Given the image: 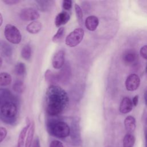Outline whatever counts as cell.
Segmentation results:
<instances>
[{"mask_svg": "<svg viewBox=\"0 0 147 147\" xmlns=\"http://www.w3.org/2000/svg\"><path fill=\"white\" fill-rule=\"evenodd\" d=\"M49 147H64L61 142L58 140L52 141L49 145Z\"/></svg>", "mask_w": 147, "mask_h": 147, "instance_id": "28", "label": "cell"}, {"mask_svg": "<svg viewBox=\"0 0 147 147\" xmlns=\"http://www.w3.org/2000/svg\"><path fill=\"white\" fill-rule=\"evenodd\" d=\"M146 71L147 72V64H146Z\"/></svg>", "mask_w": 147, "mask_h": 147, "instance_id": "38", "label": "cell"}, {"mask_svg": "<svg viewBox=\"0 0 147 147\" xmlns=\"http://www.w3.org/2000/svg\"><path fill=\"white\" fill-rule=\"evenodd\" d=\"M146 123H147V119H146Z\"/></svg>", "mask_w": 147, "mask_h": 147, "instance_id": "39", "label": "cell"}, {"mask_svg": "<svg viewBox=\"0 0 147 147\" xmlns=\"http://www.w3.org/2000/svg\"><path fill=\"white\" fill-rule=\"evenodd\" d=\"M41 23L38 21H33L29 23L26 27V30L28 32L31 34H37L41 29Z\"/></svg>", "mask_w": 147, "mask_h": 147, "instance_id": "14", "label": "cell"}, {"mask_svg": "<svg viewBox=\"0 0 147 147\" xmlns=\"http://www.w3.org/2000/svg\"><path fill=\"white\" fill-rule=\"evenodd\" d=\"M0 112L4 118L11 119L14 118L17 114V106L12 101H6L1 106Z\"/></svg>", "mask_w": 147, "mask_h": 147, "instance_id": "5", "label": "cell"}, {"mask_svg": "<svg viewBox=\"0 0 147 147\" xmlns=\"http://www.w3.org/2000/svg\"><path fill=\"white\" fill-rule=\"evenodd\" d=\"M140 84L139 76L134 74H130L125 81V86L128 91H133L138 88Z\"/></svg>", "mask_w": 147, "mask_h": 147, "instance_id": "7", "label": "cell"}, {"mask_svg": "<svg viewBox=\"0 0 147 147\" xmlns=\"http://www.w3.org/2000/svg\"><path fill=\"white\" fill-rule=\"evenodd\" d=\"M140 55L141 56L145 59H147V45L143 46L141 49H140Z\"/></svg>", "mask_w": 147, "mask_h": 147, "instance_id": "29", "label": "cell"}, {"mask_svg": "<svg viewBox=\"0 0 147 147\" xmlns=\"http://www.w3.org/2000/svg\"><path fill=\"white\" fill-rule=\"evenodd\" d=\"M26 125L23 129L21 130V131L20 133L18 138V142H17V147H24L25 145V137L26 136L28 131L29 128L30 126L31 123L30 121V119L28 118H26Z\"/></svg>", "mask_w": 147, "mask_h": 147, "instance_id": "11", "label": "cell"}, {"mask_svg": "<svg viewBox=\"0 0 147 147\" xmlns=\"http://www.w3.org/2000/svg\"><path fill=\"white\" fill-rule=\"evenodd\" d=\"M4 36L6 39L11 44H18L22 40V36L19 29L13 25H6L4 29Z\"/></svg>", "mask_w": 147, "mask_h": 147, "instance_id": "3", "label": "cell"}, {"mask_svg": "<svg viewBox=\"0 0 147 147\" xmlns=\"http://www.w3.org/2000/svg\"><path fill=\"white\" fill-rule=\"evenodd\" d=\"M32 147H40V141L39 139L37 137L33 141Z\"/></svg>", "mask_w": 147, "mask_h": 147, "instance_id": "31", "label": "cell"}, {"mask_svg": "<svg viewBox=\"0 0 147 147\" xmlns=\"http://www.w3.org/2000/svg\"><path fill=\"white\" fill-rule=\"evenodd\" d=\"M74 7H75V10L76 17L78 18V21L80 24H82L83 22V17L82 9L79 6V5L77 3L75 4Z\"/></svg>", "mask_w": 147, "mask_h": 147, "instance_id": "25", "label": "cell"}, {"mask_svg": "<svg viewBox=\"0 0 147 147\" xmlns=\"http://www.w3.org/2000/svg\"><path fill=\"white\" fill-rule=\"evenodd\" d=\"M45 96V110L49 115L55 116L61 114L68 106L67 93L57 85H51L47 88Z\"/></svg>", "mask_w": 147, "mask_h": 147, "instance_id": "1", "label": "cell"}, {"mask_svg": "<svg viewBox=\"0 0 147 147\" xmlns=\"http://www.w3.org/2000/svg\"><path fill=\"white\" fill-rule=\"evenodd\" d=\"M2 65V59L1 57L0 56V68L1 67Z\"/></svg>", "mask_w": 147, "mask_h": 147, "instance_id": "36", "label": "cell"}, {"mask_svg": "<svg viewBox=\"0 0 147 147\" xmlns=\"http://www.w3.org/2000/svg\"><path fill=\"white\" fill-rule=\"evenodd\" d=\"M138 59V55L134 50H127L123 55V60L124 63L129 65H133L136 64Z\"/></svg>", "mask_w": 147, "mask_h": 147, "instance_id": "9", "label": "cell"}, {"mask_svg": "<svg viewBox=\"0 0 147 147\" xmlns=\"http://www.w3.org/2000/svg\"><path fill=\"white\" fill-rule=\"evenodd\" d=\"M25 88L24 83L20 80L16 81L13 85V89L15 92L22 93L24 91Z\"/></svg>", "mask_w": 147, "mask_h": 147, "instance_id": "24", "label": "cell"}, {"mask_svg": "<svg viewBox=\"0 0 147 147\" xmlns=\"http://www.w3.org/2000/svg\"><path fill=\"white\" fill-rule=\"evenodd\" d=\"M26 65L22 62L17 63L14 67V72L17 75H23L26 73Z\"/></svg>", "mask_w": 147, "mask_h": 147, "instance_id": "23", "label": "cell"}, {"mask_svg": "<svg viewBox=\"0 0 147 147\" xmlns=\"http://www.w3.org/2000/svg\"><path fill=\"white\" fill-rule=\"evenodd\" d=\"M11 76L7 72L0 73V86H7L11 83Z\"/></svg>", "mask_w": 147, "mask_h": 147, "instance_id": "19", "label": "cell"}, {"mask_svg": "<svg viewBox=\"0 0 147 147\" xmlns=\"http://www.w3.org/2000/svg\"><path fill=\"white\" fill-rule=\"evenodd\" d=\"M138 95H136L133 98V100H132V103H133V106H136L137 105V104H138Z\"/></svg>", "mask_w": 147, "mask_h": 147, "instance_id": "32", "label": "cell"}, {"mask_svg": "<svg viewBox=\"0 0 147 147\" xmlns=\"http://www.w3.org/2000/svg\"><path fill=\"white\" fill-rule=\"evenodd\" d=\"M7 130L5 127H0V142H1L7 136Z\"/></svg>", "mask_w": 147, "mask_h": 147, "instance_id": "27", "label": "cell"}, {"mask_svg": "<svg viewBox=\"0 0 147 147\" xmlns=\"http://www.w3.org/2000/svg\"><path fill=\"white\" fill-rule=\"evenodd\" d=\"M126 130L130 133L133 132L136 129V119L133 116H127L124 121Z\"/></svg>", "mask_w": 147, "mask_h": 147, "instance_id": "17", "label": "cell"}, {"mask_svg": "<svg viewBox=\"0 0 147 147\" xmlns=\"http://www.w3.org/2000/svg\"><path fill=\"white\" fill-rule=\"evenodd\" d=\"M2 23H3V17L2 14L0 13V26L2 25Z\"/></svg>", "mask_w": 147, "mask_h": 147, "instance_id": "33", "label": "cell"}, {"mask_svg": "<svg viewBox=\"0 0 147 147\" xmlns=\"http://www.w3.org/2000/svg\"><path fill=\"white\" fill-rule=\"evenodd\" d=\"M5 3L9 5H13L14 4H17L20 2L19 0H3L2 1Z\"/></svg>", "mask_w": 147, "mask_h": 147, "instance_id": "30", "label": "cell"}, {"mask_svg": "<svg viewBox=\"0 0 147 147\" xmlns=\"http://www.w3.org/2000/svg\"><path fill=\"white\" fill-rule=\"evenodd\" d=\"M65 61V52L63 50H59L56 52L52 59V66L55 69L61 68Z\"/></svg>", "mask_w": 147, "mask_h": 147, "instance_id": "8", "label": "cell"}, {"mask_svg": "<svg viewBox=\"0 0 147 147\" xmlns=\"http://www.w3.org/2000/svg\"><path fill=\"white\" fill-rule=\"evenodd\" d=\"M21 57L26 60H30L32 56V49L29 45H25L21 51Z\"/></svg>", "mask_w": 147, "mask_h": 147, "instance_id": "21", "label": "cell"}, {"mask_svg": "<svg viewBox=\"0 0 147 147\" xmlns=\"http://www.w3.org/2000/svg\"><path fill=\"white\" fill-rule=\"evenodd\" d=\"M65 34V28L63 26L60 27L55 34L52 37V41L54 42H60L61 40L63 39Z\"/></svg>", "mask_w": 147, "mask_h": 147, "instance_id": "22", "label": "cell"}, {"mask_svg": "<svg viewBox=\"0 0 147 147\" xmlns=\"http://www.w3.org/2000/svg\"><path fill=\"white\" fill-rule=\"evenodd\" d=\"M37 3L38 8L40 10L42 11H48L50 9L52 8L53 6V1H36Z\"/></svg>", "mask_w": 147, "mask_h": 147, "instance_id": "18", "label": "cell"}, {"mask_svg": "<svg viewBox=\"0 0 147 147\" xmlns=\"http://www.w3.org/2000/svg\"><path fill=\"white\" fill-rule=\"evenodd\" d=\"M99 25V20L95 16H90L85 20V26L90 31H94Z\"/></svg>", "mask_w": 147, "mask_h": 147, "instance_id": "13", "label": "cell"}, {"mask_svg": "<svg viewBox=\"0 0 147 147\" xmlns=\"http://www.w3.org/2000/svg\"><path fill=\"white\" fill-rule=\"evenodd\" d=\"M2 98H1V95H0V109H1V106L2 105Z\"/></svg>", "mask_w": 147, "mask_h": 147, "instance_id": "35", "label": "cell"}, {"mask_svg": "<svg viewBox=\"0 0 147 147\" xmlns=\"http://www.w3.org/2000/svg\"><path fill=\"white\" fill-rule=\"evenodd\" d=\"M145 103H146V105L147 106V90L145 92Z\"/></svg>", "mask_w": 147, "mask_h": 147, "instance_id": "34", "label": "cell"}, {"mask_svg": "<svg viewBox=\"0 0 147 147\" xmlns=\"http://www.w3.org/2000/svg\"><path fill=\"white\" fill-rule=\"evenodd\" d=\"M70 19V14L67 11H63L56 15L55 19V24L56 27H61V26L66 24Z\"/></svg>", "mask_w": 147, "mask_h": 147, "instance_id": "10", "label": "cell"}, {"mask_svg": "<svg viewBox=\"0 0 147 147\" xmlns=\"http://www.w3.org/2000/svg\"><path fill=\"white\" fill-rule=\"evenodd\" d=\"M72 2L71 0H64L63 1V8L64 10L68 11L72 8Z\"/></svg>", "mask_w": 147, "mask_h": 147, "instance_id": "26", "label": "cell"}, {"mask_svg": "<svg viewBox=\"0 0 147 147\" xmlns=\"http://www.w3.org/2000/svg\"><path fill=\"white\" fill-rule=\"evenodd\" d=\"M135 143L134 136L130 134H126L123 140V147H133Z\"/></svg>", "mask_w": 147, "mask_h": 147, "instance_id": "20", "label": "cell"}, {"mask_svg": "<svg viewBox=\"0 0 147 147\" xmlns=\"http://www.w3.org/2000/svg\"><path fill=\"white\" fill-rule=\"evenodd\" d=\"M84 34V32L82 28H76L67 36L65 43L69 47H75L81 42Z\"/></svg>", "mask_w": 147, "mask_h": 147, "instance_id": "4", "label": "cell"}, {"mask_svg": "<svg viewBox=\"0 0 147 147\" xmlns=\"http://www.w3.org/2000/svg\"><path fill=\"white\" fill-rule=\"evenodd\" d=\"M145 137H146V147H147V132L146 133Z\"/></svg>", "mask_w": 147, "mask_h": 147, "instance_id": "37", "label": "cell"}, {"mask_svg": "<svg viewBox=\"0 0 147 147\" xmlns=\"http://www.w3.org/2000/svg\"><path fill=\"white\" fill-rule=\"evenodd\" d=\"M48 129L50 134L56 137L63 138L68 137L71 132L68 125L61 121H52L48 123Z\"/></svg>", "mask_w": 147, "mask_h": 147, "instance_id": "2", "label": "cell"}, {"mask_svg": "<svg viewBox=\"0 0 147 147\" xmlns=\"http://www.w3.org/2000/svg\"><path fill=\"white\" fill-rule=\"evenodd\" d=\"M133 107V105L130 99L128 97H125L122 99L120 103L119 111L123 114H126L132 110Z\"/></svg>", "mask_w": 147, "mask_h": 147, "instance_id": "12", "label": "cell"}, {"mask_svg": "<svg viewBox=\"0 0 147 147\" xmlns=\"http://www.w3.org/2000/svg\"><path fill=\"white\" fill-rule=\"evenodd\" d=\"M20 17L24 21H33L39 18L40 14L37 10L33 7H25L21 10Z\"/></svg>", "mask_w": 147, "mask_h": 147, "instance_id": "6", "label": "cell"}, {"mask_svg": "<svg viewBox=\"0 0 147 147\" xmlns=\"http://www.w3.org/2000/svg\"><path fill=\"white\" fill-rule=\"evenodd\" d=\"M44 76L46 82L51 84V85H55V84L59 81L58 74H55L50 69H47L45 71Z\"/></svg>", "mask_w": 147, "mask_h": 147, "instance_id": "15", "label": "cell"}, {"mask_svg": "<svg viewBox=\"0 0 147 147\" xmlns=\"http://www.w3.org/2000/svg\"><path fill=\"white\" fill-rule=\"evenodd\" d=\"M34 130H35V125L34 122L33 121L32 122L30 127L28 129L26 138L25 140V143L24 145V147H31L32 145V142L34 133Z\"/></svg>", "mask_w": 147, "mask_h": 147, "instance_id": "16", "label": "cell"}]
</instances>
